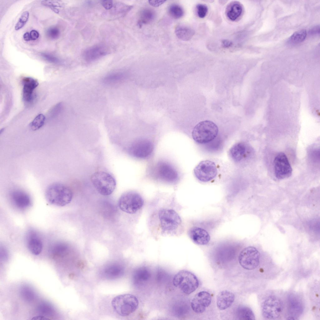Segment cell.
Masks as SVG:
<instances>
[{"mask_svg":"<svg viewBox=\"0 0 320 320\" xmlns=\"http://www.w3.org/2000/svg\"><path fill=\"white\" fill-rule=\"evenodd\" d=\"M125 78V75L122 71H114L105 76L102 79V82L108 86L117 85L121 83Z\"/></svg>","mask_w":320,"mask_h":320,"instance_id":"26","label":"cell"},{"mask_svg":"<svg viewBox=\"0 0 320 320\" xmlns=\"http://www.w3.org/2000/svg\"><path fill=\"white\" fill-rule=\"evenodd\" d=\"M210 294L206 291H201L196 294L191 302V307L193 311L197 313L203 312L211 302Z\"/></svg>","mask_w":320,"mask_h":320,"instance_id":"15","label":"cell"},{"mask_svg":"<svg viewBox=\"0 0 320 320\" xmlns=\"http://www.w3.org/2000/svg\"><path fill=\"white\" fill-rule=\"evenodd\" d=\"M243 8L241 4L237 1H233L227 6L226 13L229 20L235 21L240 17Z\"/></svg>","mask_w":320,"mask_h":320,"instance_id":"24","label":"cell"},{"mask_svg":"<svg viewBox=\"0 0 320 320\" xmlns=\"http://www.w3.org/2000/svg\"><path fill=\"white\" fill-rule=\"evenodd\" d=\"M30 35L31 40H36L39 37L38 32L35 30H31L30 32Z\"/></svg>","mask_w":320,"mask_h":320,"instance_id":"43","label":"cell"},{"mask_svg":"<svg viewBox=\"0 0 320 320\" xmlns=\"http://www.w3.org/2000/svg\"><path fill=\"white\" fill-rule=\"evenodd\" d=\"M319 26H316L313 27L309 31V33L311 34H316L319 33Z\"/></svg>","mask_w":320,"mask_h":320,"instance_id":"45","label":"cell"},{"mask_svg":"<svg viewBox=\"0 0 320 320\" xmlns=\"http://www.w3.org/2000/svg\"><path fill=\"white\" fill-rule=\"evenodd\" d=\"M23 38L26 41H28L31 40L30 33L26 32L23 35Z\"/></svg>","mask_w":320,"mask_h":320,"instance_id":"48","label":"cell"},{"mask_svg":"<svg viewBox=\"0 0 320 320\" xmlns=\"http://www.w3.org/2000/svg\"><path fill=\"white\" fill-rule=\"evenodd\" d=\"M46 34L48 38L51 39H56L60 35L59 30L55 27H50L46 30Z\"/></svg>","mask_w":320,"mask_h":320,"instance_id":"37","label":"cell"},{"mask_svg":"<svg viewBox=\"0 0 320 320\" xmlns=\"http://www.w3.org/2000/svg\"><path fill=\"white\" fill-rule=\"evenodd\" d=\"M159 219L162 231L171 232L176 230L181 223V219L178 213L174 210L165 208L159 212Z\"/></svg>","mask_w":320,"mask_h":320,"instance_id":"7","label":"cell"},{"mask_svg":"<svg viewBox=\"0 0 320 320\" xmlns=\"http://www.w3.org/2000/svg\"><path fill=\"white\" fill-rule=\"evenodd\" d=\"M307 32L305 29H301L295 32L290 37L289 41L293 44H297L303 42L305 39Z\"/></svg>","mask_w":320,"mask_h":320,"instance_id":"33","label":"cell"},{"mask_svg":"<svg viewBox=\"0 0 320 320\" xmlns=\"http://www.w3.org/2000/svg\"><path fill=\"white\" fill-rule=\"evenodd\" d=\"M283 309L282 301L274 296L267 297L262 305V311L263 317L268 319H273L279 317Z\"/></svg>","mask_w":320,"mask_h":320,"instance_id":"8","label":"cell"},{"mask_svg":"<svg viewBox=\"0 0 320 320\" xmlns=\"http://www.w3.org/2000/svg\"><path fill=\"white\" fill-rule=\"evenodd\" d=\"M42 5L50 8L61 7V4L58 1L51 0H43L41 2Z\"/></svg>","mask_w":320,"mask_h":320,"instance_id":"40","label":"cell"},{"mask_svg":"<svg viewBox=\"0 0 320 320\" xmlns=\"http://www.w3.org/2000/svg\"><path fill=\"white\" fill-rule=\"evenodd\" d=\"M50 8L52 10L57 13H58L59 12V9L56 8Z\"/></svg>","mask_w":320,"mask_h":320,"instance_id":"49","label":"cell"},{"mask_svg":"<svg viewBox=\"0 0 320 320\" xmlns=\"http://www.w3.org/2000/svg\"><path fill=\"white\" fill-rule=\"evenodd\" d=\"M22 82L23 101L25 103L29 104L34 99L35 96L34 91L38 86V83L35 79L29 77L23 78Z\"/></svg>","mask_w":320,"mask_h":320,"instance_id":"16","label":"cell"},{"mask_svg":"<svg viewBox=\"0 0 320 320\" xmlns=\"http://www.w3.org/2000/svg\"><path fill=\"white\" fill-rule=\"evenodd\" d=\"M168 12L170 16L175 19H179L184 15V11L182 7L177 4H172L169 7Z\"/></svg>","mask_w":320,"mask_h":320,"instance_id":"32","label":"cell"},{"mask_svg":"<svg viewBox=\"0 0 320 320\" xmlns=\"http://www.w3.org/2000/svg\"><path fill=\"white\" fill-rule=\"evenodd\" d=\"M275 174L277 178L283 179L289 177L292 174V169L286 154L278 153L274 160Z\"/></svg>","mask_w":320,"mask_h":320,"instance_id":"13","label":"cell"},{"mask_svg":"<svg viewBox=\"0 0 320 320\" xmlns=\"http://www.w3.org/2000/svg\"><path fill=\"white\" fill-rule=\"evenodd\" d=\"M27 242L28 248L33 254L38 255L42 251L43 244L42 240L35 231H29L27 236Z\"/></svg>","mask_w":320,"mask_h":320,"instance_id":"20","label":"cell"},{"mask_svg":"<svg viewBox=\"0 0 320 320\" xmlns=\"http://www.w3.org/2000/svg\"><path fill=\"white\" fill-rule=\"evenodd\" d=\"M172 282L174 286L187 294L194 292L199 285L198 281L196 276L192 272L186 270H182L177 273L173 277Z\"/></svg>","mask_w":320,"mask_h":320,"instance_id":"5","label":"cell"},{"mask_svg":"<svg viewBox=\"0 0 320 320\" xmlns=\"http://www.w3.org/2000/svg\"><path fill=\"white\" fill-rule=\"evenodd\" d=\"M153 149L152 143L146 139H139L134 141L128 149L129 154L138 158L144 159L149 156Z\"/></svg>","mask_w":320,"mask_h":320,"instance_id":"10","label":"cell"},{"mask_svg":"<svg viewBox=\"0 0 320 320\" xmlns=\"http://www.w3.org/2000/svg\"><path fill=\"white\" fill-rule=\"evenodd\" d=\"M45 117L42 114L37 115L30 124L31 129L33 131L38 130L42 127L44 124Z\"/></svg>","mask_w":320,"mask_h":320,"instance_id":"34","label":"cell"},{"mask_svg":"<svg viewBox=\"0 0 320 320\" xmlns=\"http://www.w3.org/2000/svg\"><path fill=\"white\" fill-rule=\"evenodd\" d=\"M0 257L2 259L5 260L8 257V254L6 250L4 248H1L0 249Z\"/></svg>","mask_w":320,"mask_h":320,"instance_id":"44","label":"cell"},{"mask_svg":"<svg viewBox=\"0 0 320 320\" xmlns=\"http://www.w3.org/2000/svg\"><path fill=\"white\" fill-rule=\"evenodd\" d=\"M10 196L12 204L19 209H25L31 205V200L29 196L22 190H13L10 192Z\"/></svg>","mask_w":320,"mask_h":320,"instance_id":"17","label":"cell"},{"mask_svg":"<svg viewBox=\"0 0 320 320\" xmlns=\"http://www.w3.org/2000/svg\"><path fill=\"white\" fill-rule=\"evenodd\" d=\"M196 11L198 17L201 18H204L208 13V7L204 4H199L196 6Z\"/></svg>","mask_w":320,"mask_h":320,"instance_id":"38","label":"cell"},{"mask_svg":"<svg viewBox=\"0 0 320 320\" xmlns=\"http://www.w3.org/2000/svg\"><path fill=\"white\" fill-rule=\"evenodd\" d=\"M41 56L45 60L50 62L58 63L60 62V60L56 56L46 53H42Z\"/></svg>","mask_w":320,"mask_h":320,"instance_id":"39","label":"cell"},{"mask_svg":"<svg viewBox=\"0 0 320 320\" xmlns=\"http://www.w3.org/2000/svg\"><path fill=\"white\" fill-rule=\"evenodd\" d=\"M189 236L193 242L199 245L207 244L210 240L208 233L205 229L198 227L192 228L188 232Z\"/></svg>","mask_w":320,"mask_h":320,"instance_id":"21","label":"cell"},{"mask_svg":"<svg viewBox=\"0 0 320 320\" xmlns=\"http://www.w3.org/2000/svg\"><path fill=\"white\" fill-rule=\"evenodd\" d=\"M218 132L217 126L209 120L201 121L193 128L192 132L193 139L199 144L210 142L217 137Z\"/></svg>","mask_w":320,"mask_h":320,"instance_id":"2","label":"cell"},{"mask_svg":"<svg viewBox=\"0 0 320 320\" xmlns=\"http://www.w3.org/2000/svg\"><path fill=\"white\" fill-rule=\"evenodd\" d=\"M29 17V13L28 11L24 12L15 27L16 30H18L22 28L25 25L28 21Z\"/></svg>","mask_w":320,"mask_h":320,"instance_id":"36","label":"cell"},{"mask_svg":"<svg viewBox=\"0 0 320 320\" xmlns=\"http://www.w3.org/2000/svg\"><path fill=\"white\" fill-rule=\"evenodd\" d=\"M166 1L165 0H149L148 3L153 7H158L163 4Z\"/></svg>","mask_w":320,"mask_h":320,"instance_id":"42","label":"cell"},{"mask_svg":"<svg viewBox=\"0 0 320 320\" xmlns=\"http://www.w3.org/2000/svg\"><path fill=\"white\" fill-rule=\"evenodd\" d=\"M194 172L196 177L202 182H208L214 178L218 173L215 163L211 161H201L195 168Z\"/></svg>","mask_w":320,"mask_h":320,"instance_id":"11","label":"cell"},{"mask_svg":"<svg viewBox=\"0 0 320 320\" xmlns=\"http://www.w3.org/2000/svg\"><path fill=\"white\" fill-rule=\"evenodd\" d=\"M154 173L158 179L167 182H175L178 178V172L174 168L164 161L158 162L155 166Z\"/></svg>","mask_w":320,"mask_h":320,"instance_id":"12","label":"cell"},{"mask_svg":"<svg viewBox=\"0 0 320 320\" xmlns=\"http://www.w3.org/2000/svg\"><path fill=\"white\" fill-rule=\"evenodd\" d=\"M20 294L22 298L27 302L32 301L35 298L33 292L30 288L27 287H23L21 289Z\"/></svg>","mask_w":320,"mask_h":320,"instance_id":"35","label":"cell"},{"mask_svg":"<svg viewBox=\"0 0 320 320\" xmlns=\"http://www.w3.org/2000/svg\"><path fill=\"white\" fill-rule=\"evenodd\" d=\"M45 197L50 204L58 206H64L69 203L72 198V193L67 186L60 183L49 185L45 192Z\"/></svg>","mask_w":320,"mask_h":320,"instance_id":"1","label":"cell"},{"mask_svg":"<svg viewBox=\"0 0 320 320\" xmlns=\"http://www.w3.org/2000/svg\"><path fill=\"white\" fill-rule=\"evenodd\" d=\"M32 320H49L50 319L44 316H42L41 315H39L33 317L32 319Z\"/></svg>","mask_w":320,"mask_h":320,"instance_id":"47","label":"cell"},{"mask_svg":"<svg viewBox=\"0 0 320 320\" xmlns=\"http://www.w3.org/2000/svg\"><path fill=\"white\" fill-rule=\"evenodd\" d=\"M175 33L177 37L180 39L187 41L192 38L194 35V32L190 28L179 25L175 28Z\"/></svg>","mask_w":320,"mask_h":320,"instance_id":"29","label":"cell"},{"mask_svg":"<svg viewBox=\"0 0 320 320\" xmlns=\"http://www.w3.org/2000/svg\"><path fill=\"white\" fill-rule=\"evenodd\" d=\"M155 18V12L152 9L145 8L140 12L138 25L140 28L143 24H147L151 22Z\"/></svg>","mask_w":320,"mask_h":320,"instance_id":"27","label":"cell"},{"mask_svg":"<svg viewBox=\"0 0 320 320\" xmlns=\"http://www.w3.org/2000/svg\"><path fill=\"white\" fill-rule=\"evenodd\" d=\"M108 53V49L105 46L97 45L85 50L83 53V57L86 61L90 62L98 60Z\"/></svg>","mask_w":320,"mask_h":320,"instance_id":"18","label":"cell"},{"mask_svg":"<svg viewBox=\"0 0 320 320\" xmlns=\"http://www.w3.org/2000/svg\"><path fill=\"white\" fill-rule=\"evenodd\" d=\"M143 200L140 195L134 191H130L122 194L118 201L120 209L126 213L133 214L142 207Z\"/></svg>","mask_w":320,"mask_h":320,"instance_id":"6","label":"cell"},{"mask_svg":"<svg viewBox=\"0 0 320 320\" xmlns=\"http://www.w3.org/2000/svg\"><path fill=\"white\" fill-rule=\"evenodd\" d=\"M249 147L245 142H238L234 144L230 148L229 155L235 162H239L246 158L249 152Z\"/></svg>","mask_w":320,"mask_h":320,"instance_id":"19","label":"cell"},{"mask_svg":"<svg viewBox=\"0 0 320 320\" xmlns=\"http://www.w3.org/2000/svg\"><path fill=\"white\" fill-rule=\"evenodd\" d=\"M222 43L223 46L226 48L229 47L232 45V42L230 41L227 40H222Z\"/></svg>","mask_w":320,"mask_h":320,"instance_id":"46","label":"cell"},{"mask_svg":"<svg viewBox=\"0 0 320 320\" xmlns=\"http://www.w3.org/2000/svg\"><path fill=\"white\" fill-rule=\"evenodd\" d=\"M91 181L97 191L103 196H108L114 190L116 185V180L109 173L103 171L93 173L91 177Z\"/></svg>","mask_w":320,"mask_h":320,"instance_id":"3","label":"cell"},{"mask_svg":"<svg viewBox=\"0 0 320 320\" xmlns=\"http://www.w3.org/2000/svg\"><path fill=\"white\" fill-rule=\"evenodd\" d=\"M260 253L255 247L249 246L244 248L240 252L238 261L244 268L252 270L255 268L259 263Z\"/></svg>","mask_w":320,"mask_h":320,"instance_id":"9","label":"cell"},{"mask_svg":"<svg viewBox=\"0 0 320 320\" xmlns=\"http://www.w3.org/2000/svg\"><path fill=\"white\" fill-rule=\"evenodd\" d=\"M103 7L107 10H110L113 7V3L112 0H102L101 2Z\"/></svg>","mask_w":320,"mask_h":320,"instance_id":"41","label":"cell"},{"mask_svg":"<svg viewBox=\"0 0 320 320\" xmlns=\"http://www.w3.org/2000/svg\"><path fill=\"white\" fill-rule=\"evenodd\" d=\"M139 304L138 298L135 296L126 294L118 296L112 301V306L115 312L122 316H127L134 312Z\"/></svg>","mask_w":320,"mask_h":320,"instance_id":"4","label":"cell"},{"mask_svg":"<svg viewBox=\"0 0 320 320\" xmlns=\"http://www.w3.org/2000/svg\"><path fill=\"white\" fill-rule=\"evenodd\" d=\"M104 276L109 279L118 278L123 275L124 268L121 265L113 263L106 267L103 271Z\"/></svg>","mask_w":320,"mask_h":320,"instance_id":"23","label":"cell"},{"mask_svg":"<svg viewBox=\"0 0 320 320\" xmlns=\"http://www.w3.org/2000/svg\"><path fill=\"white\" fill-rule=\"evenodd\" d=\"M235 298L234 294L228 290L222 291L218 293L217 298V305L219 309L225 310L233 303Z\"/></svg>","mask_w":320,"mask_h":320,"instance_id":"22","label":"cell"},{"mask_svg":"<svg viewBox=\"0 0 320 320\" xmlns=\"http://www.w3.org/2000/svg\"><path fill=\"white\" fill-rule=\"evenodd\" d=\"M69 247L65 242H59L53 244L51 248V251L54 255L63 256L68 252Z\"/></svg>","mask_w":320,"mask_h":320,"instance_id":"30","label":"cell"},{"mask_svg":"<svg viewBox=\"0 0 320 320\" xmlns=\"http://www.w3.org/2000/svg\"><path fill=\"white\" fill-rule=\"evenodd\" d=\"M236 319L240 320H250L255 319L254 314L249 308L244 306L239 307L235 313Z\"/></svg>","mask_w":320,"mask_h":320,"instance_id":"28","label":"cell"},{"mask_svg":"<svg viewBox=\"0 0 320 320\" xmlns=\"http://www.w3.org/2000/svg\"><path fill=\"white\" fill-rule=\"evenodd\" d=\"M303 310V305L300 297L295 294H289L288 298V319H297L302 314Z\"/></svg>","mask_w":320,"mask_h":320,"instance_id":"14","label":"cell"},{"mask_svg":"<svg viewBox=\"0 0 320 320\" xmlns=\"http://www.w3.org/2000/svg\"><path fill=\"white\" fill-rule=\"evenodd\" d=\"M151 277L149 270L145 267L137 268L134 271L132 278L134 283L136 284H141L148 281Z\"/></svg>","mask_w":320,"mask_h":320,"instance_id":"25","label":"cell"},{"mask_svg":"<svg viewBox=\"0 0 320 320\" xmlns=\"http://www.w3.org/2000/svg\"><path fill=\"white\" fill-rule=\"evenodd\" d=\"M37 311L39 315L44 316L48 318L53 316L55 313L54 309L52 306L46 302L41 303L38 305Z\"/></svg>","mask_w":320,"mask_h":320,"instance_id":"31","label":"cell"}]
</instances>
